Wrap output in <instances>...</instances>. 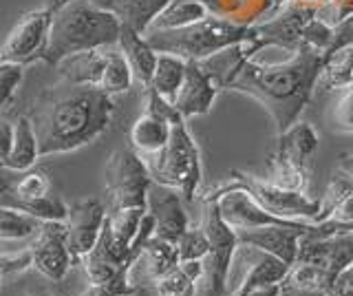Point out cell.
I'll return each mask as SVG.
<instances>
[{
	"mask_svg": "<svg viewBox=\"0 0 353 296\" xmlns=\"http://www.w3.org/2000/svg\"><path fill=\"white\" fill-rule=\"evenodd\" d=\"M285 281L290 283V285H296V288H303V290H314V292L329 294L336 277L329 270L320 268V266H314V263L296 261L294 266L290 268V272H287Z\"/></svg>",
	"mask_w": 353,
	"mask_h": 296,
	"instance_id": "d6a6232c",
	"label": "cell"
},
{
	"mask_svg": "<svg viewBox=\"0 0 353 296\" xmlns=\"http://www.w3.org/2000/svg\"><path fill=\"white\" fill-rule=\"evenodd\" d=\"M228 181L245 188L265 210H270L276 217L294 219V221H309V224L318 221L320 199H312L303 190H285L270 184L268 179H261L256 175L241 172V170H232Z\"/></svg>",
	"mask_w": 353,
	"mask_h": 296,
	"instance_id": "9c48e42d",
	"label": "cell"
},
{
	"mask_svg": "<svg viewBox=\"0 0 353 296\" xmlns=\"http://www.w3.org/2000/svg\"><path fill=\"white\" fill-rule=\"evenodd\" d=\"M331 38H334V29L327 27L325 23H320L318 18H314L312 23L305 27V31H303V42H305V45H312V47H316L318 51H323V53L329 51Z\"/></svg>",
	"mask_w": 353,
	"mask_h": 296,
	"instance_id": "b9f144b4",
	"label": "cell"
},
{
	"mask_svg": "<svg viewBox=\"0 0 353 296\" xmlns=\"http://www.w3.org/2000/svg\"><path fill=\"white\" fill-rule=\"evenodd\" d=\"M91 3L95 7H99V9H106V12H108V7H110V0H91Z\"/></svg>",
	"mask_w": 353,
	"mask_h": 296,
	"instance_id": "db71d44e",
	"label": "cell"
},
{
	"mask_svg": "<svg viewBox=\"0 0 353 296\" xmlns=\"http://www.w3.org/2000/svg\"><path fill=\"white\" fill-rule=\"evenodd\" d=\"M11 144H14V122H9L7 117L0 115V161H7Z\"/></svg>",
	"mask_w": 353,
	"mask_h": 296,
	"instance_id": "bcb514c9",
	"label": "cell"
},
{
	"mask_svg": "<svg viewBox=\"0 0 353 296\" xmlns=\"http://www.w3.org/2000/svg\"><path fill=\"white\" fill-rule=\"evenodd\" d=\"M276 150L268 159L270 184L285 190H303L312 177L314 155L318 150V133L309 122H296L276 137Z\"/></svg>",
	"mask_w": 353,
	"mask_h": 296,
	"instance_id": "8992f818",
	"label": "cell"
},
{
	"mask_svg": "<svg viewBox=\"0 0 353 296\" xmlns=\"http://www.w3.org/2000/svg\"><path fill=\"white\" fill-rule=\"evenodd\" d=\"M312 224H294V226H263L252 230H236L239 244L252 246L256 250L268 252V255L281 259L287 266H294L298 259V248L301 239Z\"/></svg>",
	"mask_w": 353,
	"mask_h": 296,
	"instance_id": "5bb4252c",
	"label": "cell"
},
{
	"mask_svg": "<svg viewBox=\"0 0 353 296\" xmlns=\"http://www.w3.org/2000/svg\"><path fill=\"white\" fill-rule=\"evenodd\" d=\"M108 47L110 45L80 51L60 60L58 67H55V71L60 73V80L71 84H82V86H97L99 89V82H102L104 67L108 60Z\"/></svg>",
	"mask_w": 353,
	"mask_h": 296,
	"instance_id": "ffe728a7",
	"label": "cell"
},
{
	"mask_svg": "<svg viewBox=\"0 0 353 296\" xmlns=\"http://www.w3.org/2000/svg\"><path fill=\"white\" fill-rule=\"evenodd\" d=\"M113 95L97 86L60 80L33 102L29 115L36 130L40 157L77 150L102 137L113 122Z\"/></svg>",
	"mask_w": 353,
	"mask_h": 296,
	"instance_id": "6da1fadb",
	"label": "cell"
},
{
	"mask_svg": "<svg viewBox=\"0 0 353 296\" xmlns=\"http://www.w3.org/2000/svg\"><path fill=\"white\" fill-rule=\"evenodd\" d=\"M216 95H219L216 84L205 73L201 62L188 60L185 78L174 100V108L179 111V115L183 119H190L194 115H208L216 100Z\"/></svg>",
	"mask_w": 353,
	"mask_h": 296,
	"instance_id": "e0dca14e",
	"label": "cell"
},
{
	"mask_svg": "<svg viewBox=\"0 0 353 296\" xmlns=\"http://www.w3.org/2000/svg\"><path fill=\"white\" fill-rule=\"evenodd\" d=\"M194 3H201L210 16L223 18L243 27L261 23V18H268L272 9V0H194Z\"/></svg>",
	"mask_w": 353,
	"mask_h": 296,
	"instance_id": "7402d4cb",
	"label": "cell"
},
{
	"mask_svg": "<svg viewBox=\"0 0 353 296\" xmlns=\"http://www.w3.org/2000/svg\"><path fill=\"white\" fill-rule=\"evenodd\" d=\"M22 213L40 219V221H64L66 213H69V206H66L58 195L49 193L47 197H42V199L25 206Z\"/></svg>",
	"mask_w": 353,
	"mask_h": 296,
	"instance_id": "8d00e7d4",
	"label": "cell"
},
{
	"mask_svg": "<svg viewBox=\"0 0 353 296\" xmlns=\"http://www.w3.org/2000/svg\"><path fill=\"white\" fill-rule=\"evenodd\" d=\"M281 294V283H270V285H263V288L252 290L248 296H279Z\"/></svg>",
	"mask_w": 353,
	"mask_h": 296,
	"instance_id": "681fc988",
	"label": "cell"
},
{
	"mask_svg": "<svg viewBox=\"0 0 353 296\" xmlns=\"http://www.w3.org/2000/svg\"><path fill=\"white\" fill-rule=\"evenodd\" d=\"M316 7L290 3L272 18H265L261 23L252 25L245 42L254 53H259L265 47H279L294 53L303 45V31L316 18Z\"/></svg>",
	"mask_w": 353,
	"mask_h": 296,
	"instance_id": "30bf717a",
	"label": "cell"
},
{
	"mask_svg": "<svg viewBox=\"0 0 353 296\" xmlns=\"http://www.w3.org/2000/svg\"><path fill=\"white\" fill-rule=\"evenodd\" d=\"M327 296H353V266L338 274Z\"/></svg>",
	"mask_w": 353,
	"mask_h": 296,
	"instance_id": "f6af8a7d",
	"label": "cell"
},
{
	"mask_svg": "<svg viewBox=\"0 0 353 296\" xmlns=\"http://www.w3.org/2000/svg\"><path fill=\"white\" fill-rule=\"evenodd\" d=\"M176 250H179V261H194V259H205L210 252V241L201 226L188 228L176 241Z\"/></svg>",
	"mask_w": 353,
	"mask_h": 296,
	"instance_id": "d590c367",
	"label": "cell"
},
{
	"mask_svg": "<svg viewBox=\"0 0 353 296\" xmlns=\"http://www.w3.org/2000/svg\"><path fill=\"white\" fill-rule=\"evenodd\" d=\"M143 113L157 117V119H163V122H168V124H174V122H179V119H183L179 115V111L174 108V104L165 100L163 95H159L150 84L143 86Z\"/></svg>",
	"mask_w": 353,
	"mask_h": 296,
	"instance_id": "74e56055",
	"label": "cell"
},
{
	"mask_svg": "<svg viewBox=\"0 0 353 296\" xmlns=\"http://www.w3.org/2000/svg\"><path fill=\"white\" fill-rule=\"evenodd\" d=\"M279 296H327L323 292H314V290H303V288H296V285H290L287 281L281 283V294Z\"/></svg>",
	"mask_w": 353,
	"mask_h": 296,
	"instance_id": "c3c4849f",
	"label": "cell"
},
{
	"mask_svg": "<svg viewBox=\"0 0 353 296\" xmlns=\"http://www.w3.org/2000/svg\"><path fill=\"white\" fill-rule=\"evenodd\" d=\"M27 248L31 252L33 268L49 281H62L66 272L75 266L69 246H66L64 221H42Z\"/></svg>",
	"mask_w": 353,
	"mask_h": 296,
	"instance_id": "7c38bea8",
	"label": "cell"
},
{
	"mask_svg": "<svg viewBox=\"0 0 353 296\" xmlns=\"http://www.w3.org/2000/svg\"><path fill=\"white\" fill-rule=\"evenodd\" d=\"M349 193H353V177L342 168L334 170V175H331V179L327 184V190L323 195V199H320V215H318L316 224H323V221H327V219H331L334 210Z\"/></svg>",
	"mask_w": 353,
	"mask_h": 296,
	"instance_id": "836d02e7",
	"label": "cell"
},
{
	"mask_svg": "<svg viewBox=\"0 0 353 296\" xmlns=\"http://www.w3.org/2000/svg\"><path fill=\"white\" fill-rule=\"evenodd\" d=\"M340 168L349 172L351 177H353V152H347V155H342L340 157Z\"/></svg>",
	"mask_w": 353,
	"mask_h": 296,
	"instance_id": "f907efd6",
	"label": "cell"
},
{
	"mask_svg": "<svg viewBox=\"0 0 353 296\" xmlns=\"http://www.w3.org/2000/svg\"><path fill=\"white\" fill-rule=\"evenodd\" d=\"M27 296H53L49 292H33V294H27Z\"/></svg>",
	"mask_w": 353,
	"mask_h": 296,
	"instance_id": "9f6ffc18",
	"label": "cell"
},
{
	"mask_svg": "<svg viewBox=\"0 0 353 296\" xmlns=\"http://www.w3.org/2000/svg\"><path fill=\"white\" fill-rule=\"evenodd\" d=\"M121 23L115 14L95 7L91 0H71L53 12L47 45L40 62L58 67V62L73 53L117 45Z\"/></svg>",
	"mask_w": 353,
	"mask_h": 296,
	"instance_id": "3957f363",
	"label": "cell"
},
{
	"mask_svg": "<svg viewBox=\"0 0 353 296\" xmlns=\"http://www.w3.org/2000/svg\"><path fill=\"white\" fill-rule=\"evenodd\" d=\"M203 201L201 228L205 230L210 241V252L203 261V277L196 283V296H228L230 290V270L232 259L239 248L236 230L230 228L219 210L216 199Z\"/></svg>",
	"mask_w": 353,
	"mask_h": 296,
	"instance_id": "52a82bcc",
	"label": "cell"
},
{
	"mask_svg": "<svg viewBox=\"0 0 353 296\" xmlns=\"http://www.w3.org/2000/svg\"><path fill=\"white\" fill-rule=\"evenodd\" d=\"M146 210L154 219V237L170 241V244H176L190 228L183 210V197L174 188H165V186L152 181L146 197Z\"/></svg>",
	"mask_w": 353,
	"mask_h": 296,
	"instance_id": "9a60e30c",
	"label": "cell"
},
{
	"mask_svg": "<svg viewBox=\"0 0 353 296\" xmlns=\"http://www.w3.org/2000/svg\"><path fill=\"white\" fill-rule=\"evenodd\" d=\"M349 45H353V16L345 18L338 27H334V38H331V47H329L327 53L338 51V49L349 47ZM327 53H325V56H327Z\"/></svg>",
	"mask_w": 353,
	"mask_h": 296,
	"instance_id": "ee69618b",
	"label": "cell"
},
{
	"mask_svg": "<svg viewBox=\"0 0 353 296\" xmlns=\"http://www.w3.org/2000/svg\"><path fill=\"white\" fill-rule=\"evenodd\" d=\"M334 124L342 133H353V84L345 89L334 113Z\"/></svg>",
	"mask_w": 353,
	"mask_h": 296,
	"instance_id": "7bdbcfd3",
	"label": "cell"
},
{
	"mask_svg": "<svg viewBox=\"0 0 353 296\" xmlns=\"http://www.w3.org/2000/svg\"><path fill=\"white\" fill-rule=\"evenodd\" d=\"M0 277H3V252H0Z\"/></svg>",
	"mask_w": 353,
	"mask_h": 296,
	"instance_id": "6f0895ef",
	"label": "cell"
},
{
	"mask_svg": "<svg viewBox=\"0 0 353 296\" xmlns=\"http://www.w3.org/2000/svg\"><path fill=\"white\" fill-rule=\"evenodd\" d=\"M349 84H353V45L327 53L323 71H320L318 89L334 91L347 89Z\"/></svg>",
	"mask_w": 353,
	"mask_h": 296,
	"instance_id": "4316f807",
	"label": "cell"
},
{
	"mask_svg": "<svg viewBox=\"0 0 353 296\" xmlns=\"http://www.w3.org/2000/svg\"><path fill=\"white\" fill-rule=\"evenodd\" d=\"M51 12L49 9H33L18 18L14 29L9 31L0 56L3 62H16V64H29L40 60L44 45H47L49 25H51Z\"/></svg>",
	"mask_w": 353,
	"mask_h": 296,
	"instance_id": "8fae6325",
	"label": "cell"
},
{
	"mask_svg": "<svg viewBox=\"0 0 353 296\" xmlns=\"http://www.w3.org/2000/svg\"><path fill=\"white\" fill-rule=\"evenodd\" d=\"M51 193V179L49 175L40 168L25 170L20 179L14 181V193H11V204L18 210H25V206L33 204L47 197Z\"/></svg>",
	"mask_w": 353,
	"mask_h": 296,
	"instance_id": "1f68e13d",
	"label": "cell"
},
{
	"mask_svg": "<svg viewBox=\"0 0 353 296\" xmlns=\"http://www.w3.org/2000/svg\"><path fill=\"white\" fill-rule=\"evenodd\" d=\"M143 215H146V208H121V210L108 213V217H106V224H108L115 248L128 257H130V252H128L130 244L137 235Z\"/></svg>",
	"mask_w": 353,
	"mask_h": 296,
	"instance_id": "f1b7e54d",
	"label": "cell"
},
{
	"mask_svg": "<svg viewBox=\"0 0 353 296\" xmlns=\"http://www.w3.org/2000/svg\"><path fill=\"white\" fill-rule=\"evenodd\" d=\"M185 64L188 60L172 56V53H159V58H157V67H154L150 86L172 104L185 78Z\"/></svg>",
	"mask_w": 353,
	"mask_h": 296,
	"instance_id": "484cf974",
	"label": "cell"
},
{
	"mask_svg": "<svg viewBox=\"0 0 353 296\" xmlns=\"http://www.w3.org/2000/svg\"><path fill=\"white\" fill-rule=\"evenodd\" d=\"M66 3H71V0H44V9H49V12H58L60 7H64Z\"/></svg>",
	"mask_w": 353,
	"mask_h": 296,
	"instance_id": "816d5d0a",
	"label": "cell"
},
{
	"mask_svg": "<svg viewBox=\"0 0 353 296\" xmlns=\"http://www.w3.org/2000/svg\"><path fill=\"white\" fill-rule=\"evenodd\" d=\"M154 184L179 190L183 201L190 204L201 184V157L199 146L188 128V119L170 126V139L159 152L143 157Z\"/></svg>",
	"mask_w": 353,
	"mask_h": 296,
	"instance_id": "5b68a950",
	"label": "cell"
},
{
	"mask_svg": "<svg viewBox=\"0 0 353 296\" xmlns=\"http://www.w3.org/2000/svg\"><path fill=\"white\" fill-rule=\"evenodd\" d=\"M250 27H243L230 20L208 16L194 25L179 27V29H148L143 38L157 53H172L183 60L201 62L214 53L223 51L236 42L248 38Z\"/></svg>",
	"mask_w": 353,
	"mask_h": 296,
	"instance_id": "277c9868",
	"label": "cell"
},
{
	"mask_svg": "<svg viewBox=\"0 0 353 296\" xmlns=\"http://www.w3.org/2000/svg\"><path fill=\"white\" fill-rule=\"evenodd\" d=\"M170 126L172 124L163 122V119H157L152 115L141 113L135 119V124L130 126V133H128L130 148L141 157L154 155V152H159L165 144H168Z\"/></svg>",
	"mask_w": 353,
	"mask_h": 296,
	"instance_id": "d4e9b609",
	"label": "cell"
},
{
	"mask_svg": "<svg viewBox=\"0 0 353 296\" xmlns=\"http://www.w3.org/2000/svg\"><path fill=\"white\" fill-rule=\"evenodd\" d=\"M152 288L157 296H196V283L179 266L154 281Z\"/></svg>",
	"mask_w": 353,
	"mask_h": 296,
	"instance_id": "e575fe53",
	"label": "cell"
},
{
	"mask_svg": "<svg viewBox=\"0 0 353 296\" xmlns=\"http://www.w3.org/2000/svg\"><path fill=\"white\" fill-rule=\"evenodd\" d=\"M179 250H176V244H170V241L152 237L143 250L139 252L137 261L132 263L130 268V281L141 288L143 281L154 283L157 279L165 277L168 272H172L176 266H179Z\"/></svg>",
	"mask_w": 353,
	"mask_h": 296,
	"instance_id": "d6986e66",
	"label": "cell"
},
{
	"mask_svg": "<svg viewBox=\"0 0 353 296\" xmlns=\"http://www.w3.org/2000/svg\"><path fill=\"white\" fill-rule=\"evenodd\" d=\"M22 78H25L22 64L0 62V111H3L11 97H14L16 89L22 84Z\"/></svg>",
	"mask_w": 353,
	"mask_h": 296,
	"instance_id": "ab89813d",
	"label": "cell"
},
{
	"mask_svg": "<svg viewBox=\"0 0 353 296\" xmlns=\"http://www.w3.org/2000/svg\"><path fill=\"white\" fill-rule=\"evenodd\" d=\"M296 261L314 263L338 277L342 270L353 266V233H338L329 237L303 235Z\"/></svg>",
	"mask_w": 353,
	"mask_h": 296,
	"instance_id": "2e32d148",
	"label": "cell"
},
{
	"mask_svg": "<svg viewBox=\"0 0 353 296\" xmlns=\"http://www.w3.org/2000/svg\"><path fill=\"white\" fill-rule=\"evenodd\" d=\"M323 64L325 53L303 42L285 62L261 64L248 60L230 84V91L250 95L268 108L279 137L298 122L305 106L312 102Z\"/></svg>",
	"mask_w": 353,
	"mask_h": 296,
	"instance_id": "7a4b0ae2",
	"label": "cell"
},
{
	"mask_svg": "<svg viewBox=\"0 0 353 296\" xmlns=\"http://www.w3.org/2000/svg\"><path fill=\"white\" fill-rule=\"evenodd\" d=\"M0 62H3V56H0Z\"/></svg>",
	"mask_w": 353,
	"mask_h": 296,
	"instance_id": "680465c9",
	"label": "cell"
},
{
	"mask_svg": "<svg viewBox=\"0 0 353 296\" xmlns=\"http://www.w3.org/2000/svg\"><path fill=\"white\" fill-rule=\"evenodd\" d=\"M292 3H298V5H307V7H320V5H325L327 0H292Z\"/></svg>",
	"mask_w": 353,
	"mask_h": 296,
	"instance_id": "f5cc1de1",
	"label": "cell"
},
{
	"mask_svg": "<svg viewBox=\"0 0 353 296\" xmlns=\"http://www.w3.org/2000/svg\"><path fill=\"white\" fill-rule=\"evenodd\" d=\"M108 210L99 199H82L69 206L66 213V246L75 261V266H80V261L95 248L99 235H102L106 224Z\"/></svg>",
	"mask_w": 353,
	"mask_h": 296,
	"instance_id": "4fadbf2b",
	"label": "cell"
},
{
	"mask_svg": "<svg viewBox=\"0 0 353 296\" xmlns=\"http://www.w3.org/2000/svg\"><path fill=\"white\" fill-rule=\"evenodd\" d=\"M40 159V146L36 130H33V122L29 115H20L14 122V144H11V152L5 161V166L14 172H25L36 166Z\"/></svg>",
	"mask_w": 353,
	"mask_h": 296,
	"instance_id": "603a6c76",
	"label": "cell"
},
{
	"mask_svg": "<svg viewBox=\"0 0 353 296\" xmlns=\"http://www.w3.org/2000/svg\"><path fill=\"white\" fill-rule=\"evenodd\" d=\"M40 224H42L40 219L22 213L14 206L0 204V244H14V241L33 239Z\"/></svg>",
	"mask_w": 353,
	"mask_h": 296,
	"instance_id": "83f0119b",
	"label": "cell"
},
{
	"mask_svg": "<svg viewBox=\"0 0 353 296\" xmlns=\"http://www.w3.org/2000/svg\"><path fill=\"white\" fill-rule=\"evenodd\" d=\"M170 0H110L108 12L115 14L121 25L135 29L137 34H146Z\"/></svg>",
	"mask_w": 353,
	"mask_h": 296,
	"instance_id": "cb8c5ba5",
	"label": "cell"
},
{
	"mask_svg": "<svg viewBox=\"0 0 353 296\" xmlns=\"http://www.w3.org/2000/svg\"><path fill=\"white\" fill-rule=\"evenodd\" d=\"M117 45H119L121 53H124V58L128 62L132 75H135V80L143 86H148L152 82V73H154V67H157L159 53L148 45V40L141 34H137L135 29H130L126 25H121V29H119Z\"/></svg>",
	"mask_w": 353,
	"mask_h": 296,
	"instance_id": "44dd1931",
	"label": "cell"
},
{
	"mask_svg": "<svg viewBox=\"0 0 353 296\" xmlns=\"http://www.w3.org/2000/svg\"><path fill=\"white\" fill-rule=\"evenodd\" d=\"M135 290H137V285L130 281V270H128L104 283H88V288L80 296H128Z\"/></svg>",
	"mask_w": 353,
	"mask_h": 296,
	"instance_id": "f35d334b",
	"label": "cell"
},
{
	"mask_svg": "<svg viewBox=\"0 0 353 296\" xmlns=\"http://www.w3.org/2000/svg\"><path fill=\"white\" fill-rule=\"evenodd\" d=\"M349 16H353V0H327L316 12V18L320 23H325L331 29L338 27Z\"/></svg>",
	"mask_w": 353,
	"mask_h": 296,
	"instance_id": "60d3db41",
	"label": "cell"
},
{
	"mask_svg": "<svg viewBox=\"0 0 353 296\" xmlns=\"http://www.w3.org/2000/svg\"><path fill=\"white\" fill-rule=\"evenodd\" d=\"M128 296H150V292H148V288H143V285H141V288H137L135 292L128 294Z\"/></svg>",
	"mask_w": 353,
	"mask_h": 296,
	"instance_id": "11a10c76",
	"label": "cell"
},
{
	"mask_svg": "<svg viewBox=\"0 0 353 296\" xmlns=\"http://www.w3.org/2000/svg\"><path fill=\"white\" fill-rule=\"evenodd\" d=\"M132 75L128 62L121 53L119 45H110L108 47V60H106V67H104V75H102V82H99V89L108 95H117V93H126L130 91Z\"/></svg>",
	"mask_w": 353,
	"mask_h": 296,
	"instance_id": "4dcf8cb0",
	"label": "cell"
},
{
	"mask_svg": "<svg viewBox=\"0 0 353 296\" xmlns=\"http://www.w3.org/2000/svg\"><path fill=\"white\" fill-rule=\"evenodd\" d=\"M14 170H9L3 161H0V204L3 206H14L11 204V193H14V179L11 175Z\"/></svg>",
	"mask_w": 353,
	"mask_h": 296,
	"instance_id": "7dc6e473",
	"label": "cell"
},
{
	"mask_svg": "<svg viewBox=\"0 0 353 296\" xmlns=\"http://www.w3.org/2000/svg\"><path fill=\"white\" fill-rule=\"evenodd\" d=\"M208 9L201 3H194V0H170V5L163 9V12L154 18V23L150 29H179L194 25L199 20L208 18Z\"/></svg>",
	"mask_w": 353,
	"mask_h": 296,
	"instance_id": "f546056e",
	"label": "cell"
},
{
	"mask_svg": "<svg viewBox=\"0 0 353 296\" xmlns=\"http://www.w3.org/2000/svg\"><path fill=\"white\" fill-rule=\"evenodd\" d=\"M152 177L146 161L130 146L110 152L104 168V186L108 195V213L121 208H146Z\"/></svg>",
	"mask_w": 353,
	"mask_h": 296,
	"instance_id": "ba28073f",
	"label": "cell"
},
{
	"mask_svg": "<svg viewBox=\"0 0 353 296\" xmlns=\"http://www.w3.org/2000/svg\"><path fill=\"white\" fill-rule=\"evenodd\" d=\"M132 263L135 261L128 255L115 248L108 224H104V230L99 235L95 248L80 261V266L84 268L88 283H104L119 277L121 272H128L132 268Z\"/></svg>",
	"mask_w": 353,
	"mask_h": 296,
	"instance_id": "ac0fdd59",
	"label": "cell"
}]
</instances>
